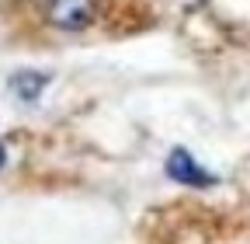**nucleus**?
<instances>
[{
  "label": "nucleus",
  "mask_w": 250,
  "mask_h": 244,
  "mask_svg": "<svg viewBox=\"0 0 250 244\" xmlns=\"http://www.w3.org/2000/svg\"><path fill=\"white\" fill-rule=\"evenodd\" d=\"M4 164H7V150H4V143H0V171H4Z\"/></svg>",
  "instance_id": "20e7f679"
},
{
  "label": "nucleus",
  "mask_w": 250,
  "mask_h": 244,
  "mask_svg": "<svg viewBox=\"0 0 250 244\" xmlns=\"http://www.w3.org/2000/svg\"><path fill=\"white\" fill-rule=\"evenodd\" d=\"M45 18L59 32H83L98 18V0H49Z\"/></svg>",
  "instance_id": "f257e3e1"
},
{
  "label": "nucleus",
  "mask_w": 250,
  "mask_h": 244,
  "mask_svg": "<svg viewBox=\"0 0 250 244\" xmlns=\"http://www.w3.org/2000/svg\"><path fill=\"white\" fill-rule=\"evenodd\" d=\"M45 87H49V73H42V70H18L7 80V91L18 101H24V105H35Z\"/></svg>",
  "instance_id": "7ed1b4c3"
},
{
  "label": "nucleus",
  "mask_w": 250,
  "mask_h": 244,
  "mask_svg": "<svg viewBox=\"0 0 250 244\" xmlns=\"http://www.w3.org/2000/svg\"><path fill=\"white\" fill-rule=\"evenodd\" d=\"M164 171H167V178L170 181H177V185H188V189H212L215 185V174L212 171H205L188 150H170V157H167V164H164Z\"/></svg>",
  "instance_id": "f03ea898"
}]
</instances>
